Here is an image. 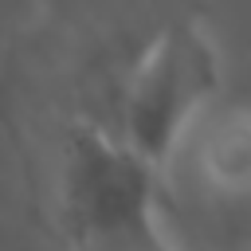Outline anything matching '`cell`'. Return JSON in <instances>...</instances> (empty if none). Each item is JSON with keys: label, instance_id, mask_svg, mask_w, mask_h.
I'll return each mask as SVG.
<instances>
[{"label": "cell", "instance_id": "1", "mask_svg": "<svg viewBox=\"0 0 251 251\" xmlns=\"http://www.w3.org/2000/svg\"><path fill=\"white\" fill-rule=\"evenodd\" d=\"M216 82V55L192 12H173L153 35L118 102V141L153 173L169 157L184 118Z\"/></svg>", "mask_w": 251, "mask_h": 251}, {"label": "cell", "instance_id": "2", "mask_svg": "<svg viewBox=\"0 0 251 251\" xmlns=\"http://www.w3.org/2000/svg\"><path fill=\"white\" fill-rule=\"evenodd\" d=\"M208 157L216 165V176H224V180H247L251 176V122L216 133Z\"/></svg>", "mask_w": 251, "mask_h": 251}]
</instances>
